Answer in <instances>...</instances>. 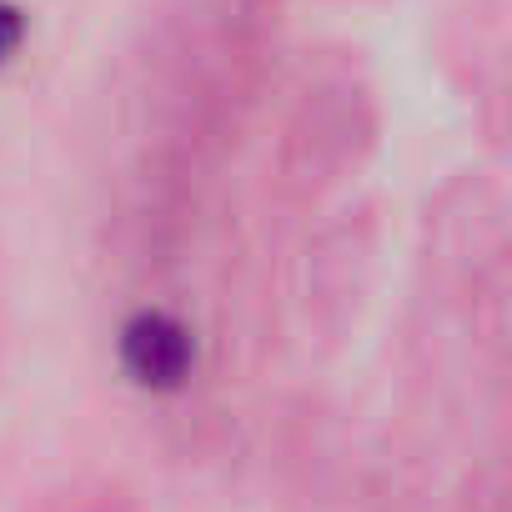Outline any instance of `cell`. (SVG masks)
Here are the masks:
<instances>
[{
  "instance_id": "cell-1",
  "label": "cell",
  "mask_w": 512,
  "mask_h": 512,
  "mask_svg": "<svg viewBox=\"0 0 512 512\" xmlns=\"http://www.w3.org/2000/svg\"><path fill=\"white\" fill-rule=\"evenodd\" d=\"M196 367V337L171 312H136L121 327V372L146 392H181Z\"/></svg>"
},
{
  "instance_id": "cell-2",
  "label": "cell",
  "mask_w": 512,
  "mask_h": 512,
  "mask_svg": "<svg viewBox=\"0 0 512 512\" xmlns=\"http://www.w3.org/2000/svg\"><path fill=\"white\" fill-rule=\"evenodd\" d=\"M21 36H26V16H21V6H11V0H0V66H6V61L16 56Z\"/></svg>"
}]
</instances>
